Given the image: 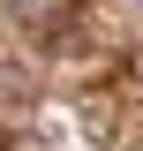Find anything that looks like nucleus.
<instances>
[{
	"label": "nucleus",
	"instance_id": "f257e3e1",
	"mask_svg": "<svg viewBox=\"0 0 143 151\" xmlns=\"http://www.w3.org/2000/svg\"><path fill=\"white\" fill-rule=\"evenodd\" d=\"M15 15L30 23V30H60V23H68V0H15Z\"/></svg>",
	"mask_w": 143,
	"mask_h": 151
}]
</instances>
